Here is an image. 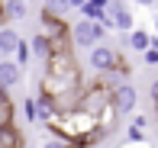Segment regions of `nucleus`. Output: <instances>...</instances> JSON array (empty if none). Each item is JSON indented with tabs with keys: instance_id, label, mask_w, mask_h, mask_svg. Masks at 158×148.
<instances>
[{
	"instance_id": "nucleus-15",
	"label": "nucleus",
	"mask_w": 158,
	"mask_h": 148,
	"mask_svg": "<svg viewBox=\"0 0 158 148\" xmlns=\"http://www.w3.org/2000/svg\"><path fill=\"white\" fill-rule=\"evenodd\" d=\"M126 138H129V142H132V145L145 142V129H139V126H129V129H126Z\"/></svg>"
},
{
	"instance_id": "nucleus-5",
	"label": "nucleus",
	"mask_w": 158,
	"mask_h": 148,
	"mask_svg": "<svg viewBox=\"0 0 158 148\" xmlns=\"http://www.w3.org/2000/svg\"><path fill=\"white\" fill-rule=\"evenodd\" d=\"M106 16H110V26L119 29V32H132L135 29V16H132V10H129L123 0H110L106 3Z\"/></svg>"
},
{
	"instance_id": "nucleus-23",
	"label": "nucleus",
	"mask_w": 158,
	"mask_h": 148,
	"mask_svg": "<svg viewBox=\"0 0 158 148\" xmlns=\"http://www.w3.org/2000/svg\"><path fill=\"white\" fill-rule=\"evenodd\" d=\"M16 148H26V145H16Z\"/></svg>"
},
{
	"instance_id": "nucleus-11",
	"label": "nucleus",
	"mask_w": 158,
	"mask_h": 148,
	"mask_svg": "<svg viewBox=\"0 0 158 148\" xmlns=\"http://www.w3.org/2000/svg\"><path fill=\"white\" fill-rule=\"evenodd\" d=\"M29 45H32V58L48 61V55H52V42H48V36H45V32L32 36V39H29Z\"/></svg>"
},
{
	"instance_id": "nucleus-2",
	"label": "nucleus",
	"mask_w": 158,
	"mask_h": 148,
	"mask_svg": "<svg viewBox=\"0 0 158 148\" xmlns=\"http://www.w3.org/2000/svg\"><path fill=\"white\" fill-rule=\"evenodd\" d=\"M110 94L113 90L106 87V84H94V87H84L81 90V100H77V106L84 113H90V116H103V110L110 106Z\"/></svg>"
},
{
	"instance_id": "nucleus-24",
	"label": "nucleus",
	"mask_w": 158,
	"mask_h": 148,
	"mask_svg": "<svg viewBox=\"0 0 158 148\" xmlns=\"http://www.w3.org/2000/svg\"><path fill=\"white\" fill-rule=\"evenodd\" d=\"M152 148H158V145H152Z\"/></svg>"
},
{
	"instance_id": "nucleus-13",
	"label": "nucleus",
	"mask_w": 158,
	"mask_h": 148,
	"mask_svg": "<svg viewBox=\"0 0 158 148\" xmlns=\"http://www.w3.org/2000/svg\"><path fill=\"white\" fill-rule=\"evenodd\" d=\"M13 61H16L19 68H26V65H29V61H32V45H29V42H26V39H19L16 52H13Z\"/></svg>"
},
{
	"instance_id": "nucleus-16",
	"label": "nucleus",
	"mask_w": 158,
	"mask_h": 148,
	"mask_svg": "<svg viewBox=\"0 0 158 148\" xmlns=\"http://www.w3.org/2000/svg\"><path fill=\"white\" fill-rule=\"evenodd\" d=\"M142 58H145V65H152V68H158V48H152V45H148L145 52H142Z\"/></svg>"
},
{
	"instance_id": "nucleus-18",
	"label": "nucleus",
	"mask_w": 158,
	"mask_h": 148,
	"mask_svg": "<svg viewBox=\"0 0 158 148\" xmlns=\"http://www.w3.org/2000/svg\"><path fill=\"white\" fill-rule=\"evenodd\" d=\"M132 126H139V129H145V126H148V119H145V116H132Z\"/></svg>"
},
{
	"instance_id": "nucleus-21",
	"label": "nucleus",
	"mask_w": 158,
	"mask_h": 148,
	"mask_svg": "<svg viewBox=\"0 0 158 148\" xmlns=\"http://www.w3.org/2000/svg\"><path fill=\"white\" fill-rule=\"evenodd\" d=\"M139 6H155V0H135Z\"/></svg>"
},
{
	"instance_id": "nucleus-17",
	"label": "nucleus",
	"mask_w": 158,
	"mask_h": 148,
	"mask_svg": "<svg viewBox=\"0 0 158 148\" xmlns=\"http://www.w3.org/2000/svg\"><path fill=\"white\" fill-rule=\"evenodd\" d=\"M13 106V100H10V87H3L0 84V110H10Z\"/></svg>"
},
{
	"instance_id": "nucleus-4",
	"label": "nucleus",
	"mask_w": 158,
	"mask_h": 148,
	"mask_svg": "<svg viewBox=\"0 0 158 148\" xmlns=\"http://www.w3.org/2000/svg\"><path fill=\"white\" fill-rule=\"evenodd\" d=\"M90 52V68H94L97 74H103V71H110V68H116V61H119V52L113 45H106V42H97V45H90L87 48Z\"/></svg>"
},
{
	"instance_id": "nucleus-14",
	"label": "nucleus",
	"mask_w": 158,
	"mask_h": 148,
	"mask_svg": "<svg viewBox=\"0 0 158 148\" xmlns=\"http://www.w3.org/2000/svg\"><path fill=\"white\" fill-rule=\"evenodd\" d=\"M68 10H71L68 0H45V6H42V13H52V16H64Z\"/></svg>"
},
{
	"instance_id": "nucleus-7",
	"label": "nucleus",
	"mask_w": 158,
	"mask_h": 148,
	"mask_svg": "<svg viewBox=\"0 0 158 148\" xmlns=\"http://www.w3.org/2000/svg\"><path fill=\"white\" fill-rule=\"evenodd\" d=\"M26 13H29V0H3L0 3V16L6 23H19V19H26Z\"/></svg>"
},
{
	"instance_id": "nucleus-3",
	"label": "nucleus",
	"mask_w": 158,
	"mask_h": 148,
	"mask_svg": "<svg viewBox=\"0 0 158 148\" xmlns=\"http://www.w3.org/2000/svg\"><path fill=\"white\" fill-rule=\"evenodd\" d=\"M110 103L116 106L119 116H129V113H135V106H139V90L132 87V84H116L113 87V94H110Z\"/></svg>"
},
{
	"instance_id": "nucleus-22",
	"label": "nucleus",
	"mask_w": 158,
	"mask_h": 148,
	"mask_svg": "<svg viewBox=\"0 0 158 148\" xmlns=\"http://www.w3.org/2000/svg\"><path fill=\"white\" fill-rule=\"evenodd\" d=\"M155 36H158V19H155Z\"/></svg>"
},
{
	"instance_id": "nucleus-8",
	"label": "nucleus",
	"mask_w": 158,
	"mask_h": 148,
	"mask_svg": "<svg viewBox=\"0 0 158 148\" xmlns=\"http://www.w3.org/2000/svg\"><path fill=\"white\" fill-rule=\"evenodd\" d=\"M16 45H19V32L13 29V26H3V29H0V58L13 55Z\"/></svg>"
},
{
	"instance_id": "nucleus-25",
	"label": "nucleus",
	"mask_w": 158,
	"mask_h": 148,
	"mask_svg": "<svg viewBox=\"0 0 158 148\" xmlns=\"http://www.w3.org/2000/svg\"><path fill=\"white\" fill-rule=\"evenodd\" d=\"M106 3H110V0H106Z\"/></svg>"
},
{
	"instance_id": "nucleus-10",
	"label": "nucleus",
	"mask_w": 158,
	"mask_h": 148,
	"mask_svg": "<svg viewBox=\"0 0 158 148\" xmlns=\"http://www.w3.org/2000/svg\"><path fill=\"white\" fill-rule=\"evenodd\" d=\"M148 42H152V32H145V29H132V32H126V45H129V52H145Z\"/></svg>"
},
{
	"instance_id": "nucleus-1",
	"label": "nucleus",
	"mask_w": 158,
	"mask_h": 148,
	"mask_svg": "<svg viewBox=\"0 0 158 148\" xmlns=\"http://www.w3.org/2000/svg\"><path fill=\"white\" fill-rule=\"evenodd\" d=\"M68 29H71V48H90V45H97V42H103L106 32H110L100 19H87V16L71 23Z\"/></svg>"
},
{
	"instance_id": "nucleus-9",
	"label": "nucleus",
	"mask_w": 158,
	"mask_h": 148,
	"mask_svg": "<svg viewBox=\"0 0 158 148\" xmlns=\"http://www.w3.org/2000/svg\"><path fill=\"white\" fill-rule=\"evenodd\" d=\"M23 145V138H19V129L6 119V122H0V148H16Z\"/></svg>"
},
{
	"instance_id": "nucleus-19",
	"label": "nucleus",
	"mask_w": 158,
	"mask_h": 148,
	"mask_svg": "<svg viewBox=\"0 0 158 148\" xmlns=\"http://www.w3.org/2000/svg\"><path fill=\"white\" fill-rule=\"evenodd\" d=\"M68 3H71V10H81V6L87 3V0H68Z\"/></svg>"
},
{
	"instance_id": "nucleus-12",
	"label": "nucleus",
	"mask_w": 158,
	"mask_h": 148,
	"mask_svg": "<svg viewBox=\"0 0 158 148\" xmlns=\"http://www.w3.org/2000/svg\"><path fill=\"white\" fill-rule=\"evenodd\" d=\"M19 113H23V119L29 126H39V106H35V97H26V100L19 103Z\"/></svg>"
},
{
	"instance_id": "nucleus-6",
	"label": "nucleus",
	"mask_w": 158,
	"mask_h": 148,
	"mask_svg": "<svg viewBox=\"0 0 158 148\" xmlns=\"http://www.w3.org/2000/svg\"><path fill=\"white\" fill-rule=\"evenodd\" d=\"M19 81H23V68L13 61V55L0 58V84H3V87H16Z\"/></svg>"
},
{
	"instance_id": "nucleus-20",
	"label": "nucleus",
	"mask_w": 158,
	"mask_h": 148,
	"mask_svg": "<svg viewBox=\"0 0 158 148\" xmlns=\"http://www.w3.org/2000/svg\"><path fill=\"white\" fill-rule=\"evenodd\" d=\"M152 100H155V106H158V81L152 84Z\"/></svg>"
}]
</instances>
